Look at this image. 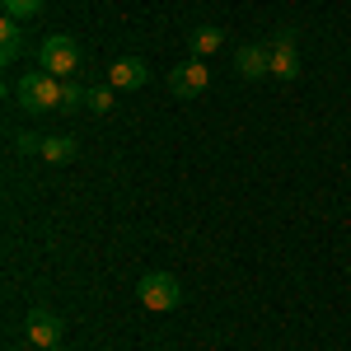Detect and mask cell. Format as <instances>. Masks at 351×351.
<instances>
[{
	"label": "cell",
	"mask_w": 351,
	"mask_h": 351,
	"mask_svg": "<svg viewBox=\"0 0 351 351\" xmlns=\"http://www.w3.org/2000/svg\"><path fill=\"white\" fill-rule=\"evenodd\" d=\"M56 351H66V347H56Z\"/></svg>",
	"instance_id": "obj_15"
},
{
	"label": "cell",
	"mask_w": 351,
	"mask_h": 351,
	"mask_svg": "<svg viewBox=\"0 0 351 351\" xmlns=\"http://www.w3.org/2000/svg\"><path fill=\"white\" fill-rule=\"evenodd\" d=\"M0 5H5V14H10V19H19V24L47 10V0H0Z\"/></svg>",
	"instance_id": "obj_13"
},
{
	"label": "cell",
	"mask_w": 351,
	"mask_h": 351,
	"mask_svg": "<svg viewBox=\"0 0 351 351\" xmlns=\"http://www.w3.org/2000/svg\"><path fill=\"white\" fill-rule=\"evenodd\" d=\"M150 80V66L141 61V56H117L108 66V84L112 89H141V84Z\"/></svg>",
	"instance_id": "obj_8"
},
{
	"label": "cell",
	"mask_w": 351,
	"mask_h": 351,
	"mask_svg": "<svg viewBox=\"0 0 351 351\" xmlns=\"http://www.w3.org/2000/svg\"><path fill=\"white\" fill-rule=\"evenodd\" d=\"M84 108L99 112V117H108V112L117 108V89H112V84H99V89H89V94H84Z\"/></svg>",
	"instance_id": "obj_12"
},
{
	"label": "cell",
	"mask_w": 351,
	"mask_h": 351,
	"mask_svg": "<svg viewBox=\"0 0 351 351\" xmlns=\"http://www.w3.org/2000/svg\"><path fill=\"white\" fill-rule=\"evenodd\" d=\"M220 47H225V28L202 24L197 33H192V56H216Z\"/></svg>",
	"instance_id": "obj_11"
},
{
	"label": "cell",
	"mask_w": 351,
	"mask_h": 351,
	"mask_svg": "<svg viewBox=\"0 0 351 351\" xmlns=\"http://www.w3.org/2000/svg\"><path fill=\"white\" fill-rule=\"evenodd\" d=\"M206 84H211V66H206V56H188V61H178V66L169 71V89H173L178 99H202Z\"/></svg>",
	"instance_id": "obj_5"
},
{
	"label": "cell",
	"mask_w": 351,
	"mask_h": 351,
	"mask_svg": "<svg viewBox=\"0 0 351 351\" xmlns=\"http://www.w3.org/2000/svg\"><path fill=\"white\" fill-rule=\"evenodd\" d=\"M267 47H271V75L286 84L300 80V33L295 28H276V38Z\"/></svg>",
	"instance_id": "obj_6"
},
{
	"label": "cell",
	"mask_w": 351,
	"mask_h": 351,
	"mask_svg": "<svg viewBox=\"0 0 351 351\" xmlns=\"http://www.w3.org/2000/svg\"><path fill=\"white\" fill-rule=\"evenodd\" d=\"M136 300H141V309H150V314H169V309L183 304V286H178V276H169V271H145L141 286H136Z\"/></svg>",
	"instance_id": "obj_3"
},
{
	"label": "cell",
	"mask_w": 351,
	"mask_h": 351,
	"mask_svg": "<svg viewBox=\"0 0 351 351\" xmlns=\"http://www.w3.org/2000/svg\"><path fill=\"white\" fill-rule=\"evenodd\" d=\"M14 150H19V155H38V150H43V136L19 132V136H14Z\"/></svg>",
	"instance_id": "obj_14"
},
{
	"label": "cell",
	"mask_w": 351,
	"mask_h": 351,
	"mask_svg": "<svg viewBox=\"0 0 351 351\" xmlns=\"http://www.w3.org/2000/svg\"><path fill=\"white\" fill-rule=\"evenodd\" d=\"M24 56V28H19V19H0V61H19Z\"/></svg>",
	"instance_id": "obj_10"
},
{
	"label": "cell",
	"mask_w": 351,
	"mask_h": 351,
	"mask_svg": "<svg viewBox=\"0 0 351 351\" xmlns=\"http://www.w3.org/2000/svg\"><path fill=\"white\" fill-rule=\"evenodd\" d=\"M80 66H84V47L75 43V38L52 33V38L38 43V71H47V75H56V80H71Z\"/></svg>",
	"instance_id": "obj_2"
},
{
	"label": "cell",
	"mask_w": 351,
	"mask_h": 351,
	"mask_svg": "<svg viewBox=\"0 0 351 351\" xmlns=\"http://www.w3.org/2000/svg\"><path fill=\"white\" fill-rule=\"evenodd\" d=\"M66 84L71 80H56L47 71H24V75L14 80V99H19L24 112H56L66 104Z\"/></svg>",
	"instance_id": "obj_1"
},
{
	"label": "cell",
	"mask_w": 351,
	"mask_h": 351,
	"mask_svg": "<svg viewBox=\"0 0 351 351\" xmlns=\"http://www.w3.org/2000/svg\"><path fill=\"white\" fill-rule=\"evenodd\" d=\"M61 337H66V324H61V314L56 309H28V319H24V342L33 351H56L61 347Z\"/></svg>",
	"instance_id": "obj_4"
},
{
	"label": "cell",
	"mask_w": 351,
	"mask_h": 351,
	"mask_svg": "<svg viewBox=\"0 0 351 351\" xmlns=\"http://www.w3.org/2000/svg\"><path fill=\"white\" fill-rule=\"evenodd\" d=\"M234 75L239 80H263V75H271V47L267 43H243L239 52H234Z\"/></svg>",
	"instance_id": "obj_7"
},
{
	"label": "cell",
	"mask_w": 351,
	"mask_h": 351,
	"mask_svg": "<svg viewBox=\"0 0 351 351\" xmlns=\"http://www.w3.org/2000/svg\"><path fill=\"white\" fill-rule=\"evenodd\" d=\"M47 164H71L80 155V141L75 136H43V150H38Z\"/></svg>",
	"instance_id": "obj_9"
}]
</instances>
